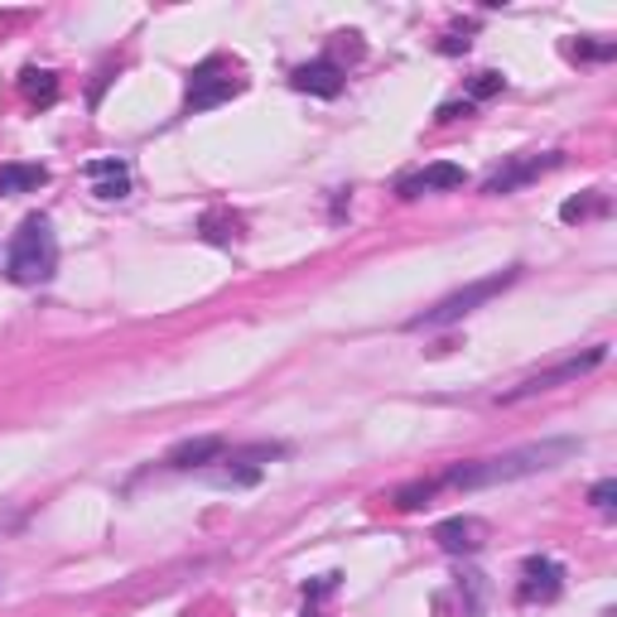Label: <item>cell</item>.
Masks as SVG:
<instances>
[{"instance_id": "3", "label": "cell", "mask_w": 617, "mask_h": 617, "mask_svg": "<svg viewBox=\"0 0 617 617\" xmlns=\"http://www.w3.org/2000/svg\"><path fill=\"white\" fill-rule=\"evenodd\" d=\"M516 275H522V265H506V271H498V275H488V281H473V285H464V289H454L449 299H439L434 309H425V313H415V319L405 323L410 333H420V329H449V323H458V319H468L478 305H488L492 295H502L506 285H516Z\"/></svg>"}, {"instance_id": "15", "label": "cell", "mask_w": 617, "mask_h": 617, "mask_svg": "<svg viewBox=\"0 0 617 617\" xmlns=\"http://www.w3.org/2000/svg\"><path fill=\"white\" fill-rule=\"evenodd\" d=\"M608 213V193H598V188H589V193H579V198H570L560 208L564 222H589V217H603Z\"/></svg>"}, {"instance_id": "20", "label": "cell", "mask_w": 617, "mask_h": 617, "mask_svg": "<svg viewBox=\"0 0 617 617\" xmlns=\"http://www.w3.org/2000/svg\"><path fill=\"white\" fill-rule=\"evenodd\" d=\"M439 121H458V116H473V102H444L439 112H434Z\"/></svg>"}, {"instance_id": "2", "label": "cell", "mask_w": 617, "mask_h": 617, "mask_svg": "<svg viewBox=\"0 0 617 617\" xmlns=\"http://www.w3.org/2000/svg\"><path fill=\"white\" fill-rule=\"evenodd\" d=\"M5 271H10V281H20V285L54 281V271H58V237H54V227H48V217H24V222H20L15 241H10Z\"/></svg>"}, {"instance_id": "5", "label": "cell", "mask_w": 617, "mask_h": 617, "mask_svg": "<svg viewBox=\"0 0 617 617\" xmlns=\"http://www.w3.org/2000/svg\"><path fill=\"white\" fill-rule=\"evenodd\" d=\"M241 88H247V78H241L227 58H208V64L193 72L184 106H188V112H208V106H222L227 96H237Z\"/></svg>"}, {"instance_id": "8", "label": "cell", "mask_w": 617, "mask_h": 617, "mask_svg": "<svg viewBox=\"0 0 617 617\" xmlns=\"http://www.w3.org/2000/svg\"><path fill=\"white\" fill-rule=\"evenodd\" d=\"M488 536H492V526L482 516H449V522L434 526V546L449 555H473L488 546Z\"/></svg>"}, {"instance_id": "19", "label": "cell", "mask_w": 617, "mask_h": 617, "mask_svg": "<svg viewBox=\"0 0 617 617\" xmlns=\"http://www.w3.org/2000/svg\"><path fill=\"white\" fill-rule=\"evenodd\" d=\"M468 92L473 96H498L502 92V72H478V78L468 82Z\"/></svg>"}, {"instance_id": "14", "label": "cell", "mask_w": 617, "mask_h": 617, "mask_svg": "<svg viewBox=\"0 0 617 617\" xmlns=\"http://www.w3.org/2000/svg\"><path fill=\"white\" fill-rule=\"evenodd\" d=\"M48 184L44 164H0V193H39Z\"/></svg>"}, {"instance_id": "17", "label": "cell", "mask_w": 617, "mask_h": 617, "mask_svg": "<svg viewBox=\"0 0 617 617\" xmlns=\"http://www.w3.org/2000/svg\"><path fill=\"white\" fill-rule=\"evenodd\" d=\"M434 492H439V482L434 478H425V482H410V488H401L396 492V506H401V512H415V506H425Z\"/></svg>"}, {"instance_id": "18", "label": "cell", "mask_w": 617, "mask_h": 617, "mask_svg": "<svg viewBox=\"0 0 617 617\" xmlns=\"http://www.w3.org/2000/svg\"><path fill=\"white\" fill-rule=\"evenodd\" d=\"M589 502H594V506H598L603 516H613V506H617V478H603L598 488L589 492Z\"/></svg>"}, {"instance_id": "13", "label": "cell", "mask_w": 617, "mask_h": 617, "mask_svg": "<svg viewBox=\"0 0 617 617\" xmlns=\"http://www.w3.org/2000/svg\"><path fill=\"white\" fill-rule=\"evenodd\" d=\"M295 82L299 92H309V96H338L343 92V68L329 64V58H319V64H305V68H295Z\"/></svg>"}, {"instance_id": "10", "label": "cell", "mask_w": 617, "mask_h": 617, "mask_svg": "<svg viewBox=\"0 0 617 617\" xmlns=\"http://www.w3.org/2000/svg\"><path fill=\"white\" fill-rule=\"evenodd\" d=\"M464 184H468L464 164L439 160V164H425L420 174L401 179V198H420V193H449V188H464Z\"/></svg>"}, {"instance_id": "16", "label": "cell", "mask_w": 617, "mask_h": 617, "mask_svg": "<svg viewBox=\"0 0 617 617\" xmlns=\"http://www.w3.org/2000/svg\"><path fill=\"white\" fill-rule=\"evenodd\" d=\"M24 96H30V102H54L58 96V78L54 72H39V68H24Z\"/></svg>"}, {"instance_id": "9", "label": "cell", "mask_w": 617, "mask_h": 617, "mask_svg": "<svg viewBox=\"0 0 617 617\" xmlns=\"http://www.w3.org/2000/svg\"><path fill=\"white\" fill-rule=\"evenodd\" d=\"M560 164V155H530V160H516V164H506V169H498V174L482 184V193L488 198H502V193H516V188H526L530 179H540L546 169H555Z\"/></svg>"}, {"instance_id": "12", "label": "cell", "mask_w": 617, "mask_h": 617, "mask_svg": "<svg viewBox=\"0 0 617 617\" xmlns=\"http://www.w3.org/2000/svg\"><path fill=\"white\" fill-rule=\"evenodd\" d=\"M88 184H92V193L102 203H116V198H126L136 179H130V164L126 160H92L88 164Z\"/></svg>"}, {"instance_id": "6", "label": "cell", "mask_w": 617, "mask_h": 617, "mask_svg": "<svg viewBox=\"0 0 617 617\" xmlns=\"http://www.w3.org/2000/svg\"><path fill=\"white\" fill-rule=\"evenodd\" d=\"M281 454H285L281 444H251V449H232V454L217 458L222 468H208V482H217V488H251V482L265 473V464H271V458H281Z\"/></svg>"}, {"instance_id": "7", "label": "cell", "mask_w": 617, "mask_h": 617, "mask_svg": "<svg viewBox=\"0 0 617 617\" xmlns=\"http://www.w3.org/2000/svg\"><path fill=\"white\" fill-rule=\"evenodd\" d=\"M564 589V564L550 560V555H530L522 564V584H516V598L522 603H555Z\"/></svg>"}, {"instance_id": "11", "label": "cell", "mask_w": 617, "mask_h": 617, "mask_svg": "<svg viewBox=\"0 0 617 617\" xmlns=\"http://www.w3.org/2000/svg\"><path fill=\"white\" fill-rule=\"evenodd\" d=\"M222 454H227V439H222V434H203V439H184V444H174L164 464H169V468H179V473H193V468H208V464H217Z\"/></svg>"}, {"instance_id": "1", "label": "cell", "mask_w": 617, "mask_h": 617, "mask_svg": "<svg viewBox=\"0 0 617 617\" xmlns=\"http://www.w3.org/2000/svg\"><path fill=\"white\" fill-rule=\"evenodd\" d=\"M579 454V439H540V444H522L512 454L498 458H473V464H458L449 473H439V488H458V492H478V488H498V482H516L530 473H550V468L570 464Z\"/></svg>"}, {"instance_id": "4", "label": "cell", "mask_w": 617, "mask_h": 617, "mask_svg": "<svg viewBox=\"0 0 617 617\" xmlns=\"http://www.w3.org/2000/svg\"><path fill=\"white\" fill-rule=\"evenodd\" d=\"M603 357H608V347H589V353L560 362V367L536 372V377L516 381L512 391H498V405H516V401H530V396H540V391H555V386H570V381H579V377H589V372H594Z\"/></svg>"}]
</instances>
